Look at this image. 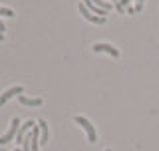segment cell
<instances>
[{
    "mask_svg": "<svg viewBox=\"0 0 159 151\" xmlns=\"http://www.w3.org/2000/svg\"><path fill=\"white\" fill-rule=\"evenodd\" d=\"M74 121H76L78 125H82V129L86 131L88 141H89V143H96V139H98V135H96V127L92 125V121H89L88 117H84V115H76V117H74Z\"/></svg>",
    "mask_w": 159,
    "mask_h": 151,
    "instance_id": "obj_1",
    "label": "cell"
},
{
    "mask_svg": "<svg viewBox=\"0 0 159 151\" xmlns=\"http://www.w3.org/2000/svg\"><path fill=\"white\" fill-rule=\"evenodd\" d=\"M20 125H22L20 117H12V121H10V129L2 135V137H0V145H6V143H10V141H14V139H16V135H18Z\"/></svg>",
    "mask_w": 159,
    "mask_h": 151,
    "instance_id": "obj_2",
    "label": "cell"
},
{
    "mask_svg": "<svg viewBox=\"0 0 159 151\" xmlns=\"http://www.w3.org/2000/svg\"><path fill=\"white\" fill-rule=\"evenodd\" d=\"M22 94H24V88H22V85H12V88H8L6 92L0 95V105H4L8 99H12L14 95H22Z\"/></svg>",
    "mask_w": 159,
    "mask_h": 151,
    "instance_id": "obj_3",
    "label": "cell"
},
{
    "mask_svg": "<svg viewBox=\"0 0 159 151\" xmlns=\"http://www.w3.org/2000/svg\"><path fill=\"white\" fill-rule=\"evenodd\" d=\"M92 50L93 52H103V54H109V56L111 58H119V50L117 48H113L111 44H93L92 46Z\"/></svg>",
    "mask_w": 159,
    "mask_h": 151,
    "instance_id": "obj_4",
    "label": "cell"
},
{
    "mask_svg": "<svg viewBox=\"0 0 159 151\" xmlns=\"http://www.w3.org/2000/svg\"><path fill=\"white\" fill-rule=\"evenodd\" d=\"M80 14H82V16L86 18L88 22H93V24H103V22H106V18H99V16H96V14L89 12L84 2H80Z\"/></svg>",
    "mask_w": 159,
    "mask_h": 151,
    "instance_id": "obj_5",
    "label": "cell"
},
{
    "mask_svg": "<svg viewBox=\"0 0 159 151\" xmlns=\"http://www.w3.org/2000/svg\"><path fill=\"white\" fill-rule=\"evenodd\" d=\"M34 125H36V123H34L32 119H28L26 123H22V125H20V129H18V135H16V143H18V145H22V141L26 139V133H28V129H32Z\"/></svg>",
    "mask_w": 159,
    "mask_h": 151,
    "instance_id": "obj_6",
    "label": "cell"
},
{
    "mask_svg": "<svg viewBox=\"0 0 159 151\" xmlns=\"http://www.w3.org/2000/svg\"><path fill=\"white\" fill-rule=\"evenodd\" d=\"M18 99H20V103L22 105H28V108H40L44 102H42V98H28V95H18Z\"/></svg>",
    "mask_w": 159,
    "mask_h": 151,
    "instance_id": "obj_7",
    "label": "cell"
},
{
    "mask_svg": "<svg viewBox=\"0 0 159 151\" xmlns=\"http://www.w3.org/2000/svg\"><path fill=\"white\" fill-rule=\"evenodd\" d=\"M38 125H40V143H48V123L40 119Z\"/></svg>",
    "mask_w": 159,
    "mask_h": 151,
    "instance_id": "obj_8",
    "label": "cell"
},
{
    "mask_svg": "<svg viewBox=\"0 0 159 151\" xmlns=\"http://www.w3.org/2000/svg\"><path fill=\"white\" fill-rule=\"evenodd\" d=\"M0 16H14L12 8H0Z\"/></svg>",
    "mask_w": 159,
    "mask_h": 151,
    "instance_id": "obj_9",
    "label": "cell"
},
{
    "mask_svg": "<svg viewBox=\"0 0 159 151\" xmlns=\"http://www.w3.org/2000/svg\"><path fill=\"white\" fill-rule=\"evenodd\" d=\"M129 2H131V0H119V4H121L123 8H127V6H129Z\"/></svg>",
    "mask_w": 159,
    "mask_h": 151,
    "instance_id": "obj_10",
    "label": "cell"
},
{
    "mask_svg": "<svg viewBox=\"0 0 159 151\" xmlns=\"http://www.w3.org/2000/svg\"><path fill=\"white\" fill-rule=\"evenodd\" d=\"M116 8H117V12H121V14H123V12H125V8H123V6H121V4H119V2L116 4Z\"/></svg>",
    "mask_w": 159,
    "mask_h": 151,
    "instance_id": "obj_11",
    "label": "cell"
},
{
    "mask_svg": "<svg viewBox=\"0 0 159 151\" xmlns=\"http://www.w3.org/2000/svg\"><path fill=\"white\" fill-rule=\"evenodd\" d=\"M125 10H127V14H135V6H127Z\"/></svg>",
    "mask_w": 159,
    "mask_h": 151,
    "instance_id": "obj_12",
    "label": "cell"
},
{
    "mask_svg": "<svg viewBox=\"0 0 159 151\" xmlns=\"http://www.w3.org/2000/svg\"><path fill=\"white\" fill-rule=\"evenodd\" d=\"M141 10H143V4L137 2V4H135V12H141Z\"/></svg>",
    "mask_w": 159,
    "mask_h": 151,
    "instance_id": "obj_13",
    "label": "cell"
},
{
    "mask_svg": "<svg viewBox=\"0 0 159 151\" xmlns=\"http://www.w3.org/2000/svg\"><path fill=\"white\" fill-rule=\"evenodd\" d=\"M2 30H6V26H4V22L0 20V32H2Z\"/></svg>",
    "mask_w": 159,
    "mask_h": 151,
    "instance_id": "obj_14",
    "label": "cell"
},
{
    "mask_svg": "<svg viewBox=\"0 0 159 151\" xmlns=\"http://www.w3.org/2000/svg\"><path fill=\"white\" fill-rule=\"evenodd\" d=\"M137 2H139V4H143V2H145V0H137Z\"/></svg>",
    "mask_w": 159,
    "mask_h": 151,
    "instance_id": "obj_15",
    "label": "cell"
},
{
    "mask_svg": "<svg viewBox=\"0 0 159 151\" xmlns=\"http://www.w3.org/2000/svg\"><path fill=\"white\" fill-rule=\"evenodd\" d=\"M106 151H111V149H106Z\"/></svg>",
    "mask_w": 159,
    "mask_h": 151,
    "instance_id": "obj_16",
    "label": "cell"
}]
</instances>
